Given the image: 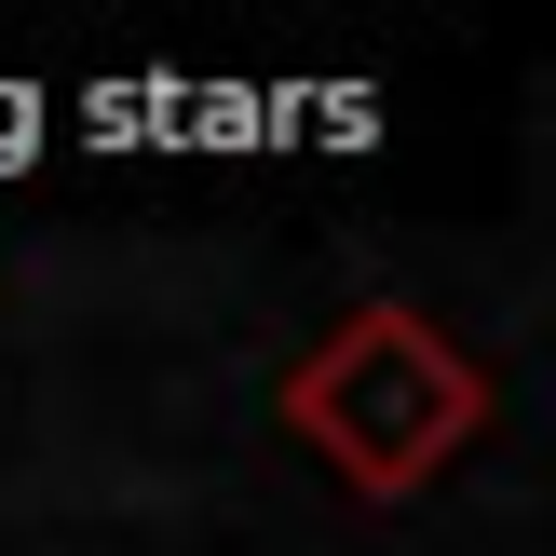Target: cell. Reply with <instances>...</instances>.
I'll use <instances>...</instances> for the list:
<instances>
[{"label": "cell", "mask_w": 556, "mask_h": 556, "mask_svg": "<svg viewBox=\"0 0 556 556\" xmlns=\"http://www.w3.org/2000/svg\"><path fill=\"white\" fill-rule=\"evenodd\" d=\"M271 421L313 476H340L353 503H421L462 448L489 434V367L407 299L340 313L286 380H271Z\"/></svg>", "instance_id": "6da1fadb"}]
</instances>
